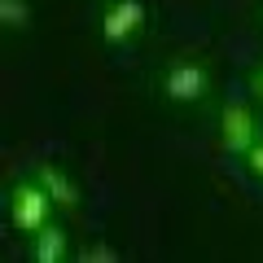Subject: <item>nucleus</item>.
I'll list each match as a JSON object with an SVG mask.
<instances>
[{
  "label": "nucleus",
  "instance_id": "1",
  "mask_svg": "<svg viewBox=\"0 0 263 263\" xmlns=\"http://www.w3.org/2000/svg\"><path fill=\"white\" fill-rule=\"evenodd\" d=\"M53 206H57V202L44 193L40 180L13 189V224H18L22 233H40V228L48 224V211H53Z\"/></svg>",
  "mask_w": 263,
  "mask_h": 263
},
{
  "label": "nucleus",
  "instance_id": "2",
  "mask_svg": "<svg viewBox=\"0 0 263 263\" xmlns=\"http://www.w3.org/2000/svg\"><path fill=\"white\" fill-rule=\"evenodd\" d=\"M167 97L171 101H180V105H189V101H202L206 97V70L197 62H176L167 70Z\"/></svg>",
  "mask_w": 263,
  "mask_h": 263
},
{
  "label": "nucleus",
  "instance_id": "3",
  "mask_svg": "<svg viewBox=\"0 0 263 263\" xmlns=\"http://www.w3.org/2000/svg\"><path fill=\"white\" fill-rule=\"evenodd\" d=\"M219 127H224V149H233V154H250L259 145L254 141V114L246 105H228Z\"/></svg>",
  "mask_w": 263,
  "mask_h": 263
},
{
  "label": "nucleus",
  "instance_id": "4",
  "mask_svg": "<svg viewBox=\"0 0 263 263\" xmlns=\"http://www.w3.org/2000/svg\"><path fill=\"white\" fill-rule=\"evenodd\" d=\"M145 22V9H141V0H119L110 13H105L101 22V35L110 40V44H123V40H132L136 31H141Z\"/></svg>",
  "mask_w": 263,
  "mask_h": 263
},
{
  "label": "nucleus",
  "instance_id": "5",
  "mask_svg": "<svg viewBox=\"0 0 263 263\" xmlns=\"http://www.w3.org/2000/svg\"><path fill=\"white\" fill-rule=\"evenodd\" d=\"M35 180L44 184V193L53 197L62 211H75V206H79V189L70 184V176H66L62 167H40V171H35Z\"/></svg>",
  "mask_w": 263,
  "mask_h": 263
},
{
  "label": "nucleus",
  "instance_id": "6",
  "mask_svg": "<svg viewBox=\"0 0 263 263\" xmlns=\"http://www.w3.org/2000/svg\"><path fill=\"white\" fill-rule=\"evenodd\" d=\"M35 259L40 263H62L66 259V233L62 228H40V237H35Z\"/></svg>",
  "mask_w": 263,
  "mask_h": 263
},
{
  "label": "nucleus",
  "instance_id": "7",
  "mask_svg": "<svg viewBox=\"0 0 263 263\" xmlns=\"http://www.w3.org/2000/svg\"><path fill=\"white\" fill-rule=\"evenodd\" d=\"M0 22L9 31L27 27V0H0Z\"/></svg>",
  "mask_w": 263,
  "mask_h": 263
},
{
  "label": "nucleus",
  "instance_id": "8",
  "mask_svg": "<svg viewBox=\"0 0 263 263\" xmlns=\"http://www.w3.org/2000/svg\"><path fill=\"white\" fill-rule=\"evenodd\" d=\"M114 259H119V254H114L110 246H88L84 250V263H114Z\"/></svg>",
  "mask_w": 263,
  "mask_h": 263
},
{
  "label": "nucleus",
  "instance_id": "9",
  "mask_svg": "<svg viewBox=\"0 0 263 263\" xmlns=\"http://www.w3.org/2000/svg\"><path fill=\"white\" fill-rule=\"evenodd\" d=\"M246 162H250V171H254V176H263V145H254V149L246 154Z\"/></svg>",
  "mask_w": 263,
  "mask_h": 263
},
{
  "label": "nucleus",
  "instance_id": "10",
  "mask_svg": "<svg viewBox=\"0 0 263 263\" xmlns=\"http://www.w3.org/2000/svg\"><path fill=\"white\" fill-rule=\"evenodd\" d=\"M250 88H254V97H259V101H263V70H259V75H254V84H250Z\"/></svg>",
  "mask_w": 263,
  "mask_h": 263
}]
</instances>
